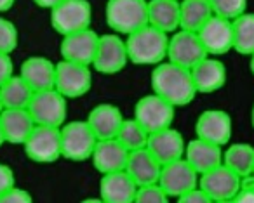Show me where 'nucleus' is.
Masks as SVG:
<instances>
[{
    "label": "nucleus",
    "instance_id": "obj_15",
    "mask_svg": "<svg viewBox=\"0 0 254 203\" xmlns=\"http://www.w3.org/2000/svg\"><path fill=\"white\" fill-rule=\"evenodd\" d=\"M232 116L223 109H205L195 122V134L200 139L225 148L232 139Z\"/></svg>",
    "mask_w": 254,
    "mask_h": 203
},
{
    "label": "nucleus",
    "instance_id": "obj_14",
    "mask_svg": "<svg viewBox=\"0 0 254 203\" xmlns=\"http://www.w3.org/2000/svg\"><path fill=\"white\" fill-rule=\"evenodd\" d=\"M202 44L209 56H223L233 51V21L212 14L211 19L198 30Z\"/></svg>",
    "mask_w": 254,
    "mask_h": 203
},
{
    "label": "nucleus",
    "instance_id": "obj_24",
    "mask_svg": "<svg viewBox=\"0 0 254 203\" xmlns=\"http://www.w3.org/2000/svg\"><path fill=\"white\" fill-rule=\"evenodd\" d=\"M126 172L134 179L138 186L152 184V182H159L162 163L150 153L148 148H141L129 153Z\"/></svg>",
    "mask_w": 254,
    "mask_h": 203
},
{
    "label": "nucleus",
    "instance_id": "obj_32",
    "mask_svg": "<svg viewBox=\"0 0 254 203\" xmlns=\"http://www.w3.org/2000/svg\"><path fill=\"white\" fill-rule=\"evenodd\" d=\"M211 7L216 16H221L226 19H235L240 14L247 12V2L249 0H209Z\"/></svg>",
    "mask_w": 254,
    "mask_h": 203
},
{
    "label": "nucleus",
    "instance_id": "obj_20",
    "mask_svg": "<svg viewBox=\"0 0 254 203\" xmlns=\"http://www.w3.org/2000/svg\"><path fill=\"white\" fill-rule=\"evenodd\" d=\"M191 77L198 94H212L226 84V68L216 56H207L191 68Z\"/></svg>",
    "mask_w": 254,
    "mask_h": 203
},
{
    "label": "nucleus",
    "instance_id": "obj_42",
    "mask_svg": "<svg viewBox=\"0 0 254 203\" xmlns=\"http://www.w3.org/2000/svg\"><path fill=\"white\" fill-rule=\"evenodd\" d=\"M2 144H5V137H4V130H2V123H0V148Z\"/></svg>",
    "mask_w": 254,
    "mask_h": 203
},
{
    "label": "nucleus",
    "instance_id": "obj_2",
    "mask_svg": "<svg viewBox=\"0 0 254 203\" xmlns=\"http://www.w3.org/2000/svg\"><path fill=\"white\" fill-rule=\"evenodd\" d=\"M127 46L129 61L138 66H157L167 59L169 33L146 25L143 28L124 37Z\"/></svg>",
    "mask_w": 254,
    "mask_h": 203
},
{
    "label": "nucleus",
    "instance_id": "obj_6",
    "mask_svg": "<svg viewBox=\"0 0 254 203\" xmlns=\"http://www.w3.org/2000/svg\"><path fill=\"white\" fill-rule=\"evenodd\" d=\"M51 26L61 37L91 28L92 5L89 0H63L51 9Z\"/></svg>",
    "mask_w": 254,
    "mask_h": 203
},
{
    "label": "nucleus",
    "instance_id": "obj_43",
    "mask_svg": "<svg viewBox=\"0 0 254 203\" xmlns=\"http://www.w3.org/2000/svg\"><path fill=\"white\" fill-rule=\"evenodd\" d=\"M251 63H249V66H251V71H253V75H254V54H251Z\"/></svg>",
    "mask_w": 254,
    "mask_h": 203
},
{
    "label": "nucleus",
    "instance_id": "obj_19",
    "mask_svg": "<svg viewBox=\"0 0 254 203\" xmlns=\"http://www.w3.org/2000/svg\"><path fill=\"white\" fill-rule=\"evenodd\" d=\"M131 151L127 150L117 137L112 139H99L92 151L91 161L99 174H110V172L126 170L127 158Z\"/></svg>",
    "mask_w": 254,
    "mask_h": 203
},
{
    "label": "nucleus",
    "instance_id": "obj_11",
    "mask_svg": "<svg viewBox=\"0 0 254 203\" xmlns=\"http://www.w3.org/2000/svg\"><path fill=\"white\" fill-rule=\"evenodd\" d=\"M204 44L197 32L188 30H176L169 35V47H167V61L185 66L188 70L200 63L204 57H207Z\"/></svg>",
    "mask_w": 254,
    "mask_h": 203
},
{
    "label": "nucleus",
    "instance_id": "obj_28",
    "mask_svg": "<svg viewBox=\"0 0 254 203\" xmlns=\"http://www.w3.org/2000/svg\"><path fill=\"white\" fill-rule=\"evenodd\" d=\"M33 91L28 85V82L21 77V75H12L7 82L0 85V96H2V102L5 108H28L30 101H32Z\"/></svg>",
    "mask_w": 254,
    "mask_h": 203
},
{
    "label": "nucleus",
    "instance_id": "obj_4",
    "mask_svg": "<svg viewBox=\"0 0 254 203\" xmlns=\"http://www.w3.org/2000/svg\"><path fill=\"white\" fill-rule=\"evenodd\" d=\"M98 141L99 139L92 132L87 120H71V122H64L61 125L63 158L70 161L91 160Z\"/></svg>",
    "mask_w": 254,
    "mask_h": 203
},
{
    "label": "nucleus",
    "instance_id": "obj_9",
    "mask_svg": "<svg viewBox=\"0 0 254 203\" xmlns=\"http://www.w3.org/2000/svg\"><path fill=\"white\" fill-rule=\"evenodd\" d=\"M92 87V66L61 59L56 63V82L54 89L66 99L84 98Z\"/></svg>",
    "mask_w": 254,
    "mask_h": 203
},
{
    "label": "nucleus",
    "instance_id": "obj_33",
    "mask_svg": "<svg viewBox=\"0 0 254 203\" xmlns=\"http://www.w3.org/2000/svg\"><path fill=\"white\" fill-rule=\"evenodd\" d=\"M18 44H19V32L16 28V25L0 16V52L12 54L18 49Z\"/></svg>",
    "mask_w": 254,
    "mask_h": 203
},
{
    "label": "nucleus",
    "instance_id": "obj_34",
    "mask_svg": "<svg viewBox=\"0 0 254 203\" xmlns=\"http://www.w3.org/2000/svg\"><path fill=\"white\" fill-rule=\"evenodd\" d=\"M167 200H171L167 196V193L164 191V188L159 182H152V184L138 186L136 191L134 202L138 203H166Z\"/></svg>",
    "mask_w": 254,
    "mask_h": 203
},
{
    "label": "nucleus",
    "instance_id": "obj_8",
    "mask_svg": "<svg viewBox=\"0 0 254 203\" xmlns=\"http://www.w3.org/2000/svg\"><path fill=\"white\" fill-rule=\"evenodd\" d=\"M68 101L58 89H46L33 94L28 104V111L32 113L37 125L61 127L68 116Z\"/></svg>",
    "mask_w": 254,
    "mask_h": 203
},
{
    "label": "nucleus",
    "instance_id": "obj_30",
    "mask_svg": "<svg viewBox=\"0 0 254 203\" xmlns=\"http://www.w3.org/2000/svg\"><path fill=\"white\" fill-rule=\"evenodd\" d=\"M233 51L244 56L254 54V12L233 19Z\"/></svg>",
    "mask_w": 254,
    "mask_h": 203
},
{
    "label": "nucleus",
    "instance_id": "obj_35",
    "mask_svg": "<svg viewBox=\"0 0 254 203\" xmlns=\"http://www.w3.org/2000/svg\"><path fill=\"white\" fill-rule=\"evenodd\" d=\"M32 202H33V196L26 189L19 188L16 184L0 196V203H32Z\"/></svg>",
    "mask_w": 254,
    "mask_h": 203
},
{
    "label": "nucleus",
    "instance_id": "obj_13",
    "mask_svg": "<svg viewBox=\"0 0 254 203\" xmlns=\"http://www.w3.org/2000/svg\"><path fill=\"white\" fill-rule=\"evenodd\" d=\"M240 182H242V177L235 174L230 167H226L225 163L200 174V179H198V186L207 193L211 202L235 200Z\"/></svg>",
    "mask_w": 254,
    "mask_h": 203
},
{
    "label": "nucleus",
    "instance_id": "obj_25",
    "mask_svg": "<svg viewBox=\"0 0 254 203\" xmlns=\"http://www.w3.org/2000/svg\"><path fill=\"white\" fill-rule=\"evenodd\" d=\"M185 158L198 174H204L223 163V146L195 137L190 143H187Z\"/></svg>",
    "mask_w": 254,
    "mask_h": 203
},
{
    "label": "nucleus",
    "instance_id": "obj_29",
    "mask_svg": "<svg viewBox=\"0 0 254 203\" xmlns=\"http://www.w3.org/2000/svg\"><path fill=\"white\" fill-rule=\"evenodd\" d=\"M223 163L232 168L240 177L254 174V146L247 143L230 144L223 150Z\"/></svg>",
    "mask_w": 254,
    "mask_h": 203
},
{
    "label": "nucleus",
    "instance_id": "obj_17",
    "mask_svg": "<svg viewBox=\"0 0 254 203\" xmlns=\"http://www.w3.org/2000/svg\"><path fill=\"white\" fill-rule=\"evenodd\" d=\"M146 148H148L150 153L160 163L166 165L185 156L187 141H185L183 134L180 130H176L174 127H167V129L157 130V132L150 134Z\"/></svg>",
    "mask_w": 254,
    "mask_h": 203
},
{
    "label": "nucleus",
    "instance_id": "obj_36",
    "mask_svg": "<svg viewBox=\"0 0 254 203\" xmlns=\"http://www.w3.org/2000/svg\"><path fill=\"white\" fill-rule=\"evenodd\" d=\"M235 202H249L254 203V174L242 177L240 188L235 195Z\"/></svg>",
    "mask_w": 254,
    "mask_h": 203
},
{
    "label": "nucleus",
    "instance_id": "obj_26",
    "mask_svg": "<svg viewBox=\"0 0 254 203\" xmlns=\"http://www.w3.org/2000/svg\"><path fill=\"white\" fill-rule=\"evenodd\" d=\"M148 25L169 35L180 30V0H148Z\"/></svg>",
    "mask_w": 254,
    "mask_h": 203
},
{
    "label": "nucleus",
    "instance_id": "obj_5",
    "mask_svg": "<svg viewBox=\"0 0 254 203\" xmlns=\"http://www.w3.org/2000/svg\"><path fill=\"white\" fill-rule=\"evenodd\" d=\"M25 154L40 165H51L63 158L61 148V127L35 125L28 139L23 143Z\"/></svg>",
    "mask_w": 254,
    "mask_h": 203
},
{
    "label": "nucleus",
    "instance_id": "obj_39",
    "mask_svg": "<svg viewBox=\"0 0 254 203\" xmlns=\"http://www.w3.org/2000/svg\"><path fill=\"white\" fill-rule=\"evenodd\" d=\"M180 202H185V203H207V202H211V198H209L207 193H205L200 186H197V188H193V189H190L188 193H185V195L180 198Z\"/></svg>",
    "mask_w": 254,
    "mask_h": 203
},
{
    "label": "nucleus",
    "instance_id": "obj_23",
    "mask_svg": "<svg viewBox=\"0 0 254 203\" xmlns=\"http://www.w3.org/2000/svg\"><path fill=\"white\" fill-rule=\"evenodd\" d=\"M19 75L35 92L53 89L56 82V63L46 56H30L23 61Z\"/></svg>",
    "mask_w": 254,
    "mask_h": 203
},
{
    "label": "nucleus",
    "instance_id": "obj_45",
    "mask_svg": "<svg viewBox=\"0 0 254 203\" xmlns=\"http://www.w3.org/2000/svg\"><path fill=\"white\" fill-rule=\"evenodd\" d=\"M2 109H4V102H2V96H0V113H2Z\"/></svg>",
    "mask_w": 254,
    "mask_h": 203
},
{
    "label": "nucleus",
    "instance_id": "obj_44",
    "mask_svg": "<svg viewBox=\"0 0 254 203\" xmlns=\"http://www.w3.org/2000/svg\"><path fill=\"white\" fill-rule=\"evenodd\" d=\"M251 122H253V127H254V104H253V111H251Z\"/></svg>",
    "mask_w": 254,
    "mask_h": 203
},
{
    "label": "nucleus",
    "instance_id": "obj_18",
    "mask_svg": "<svg viewBox=\"0 0 254 203\" xmlns=\"http://www.w3.org/2000/svg\"><path fill=\"white\" fill-rule=\"evenodd\" d=\"M138 184L126 170L103 174L99 179V200L105 203H132Z\"/></svg>",
    "mask_w": 254,
    "mask_h": 203
},
{
    "label": "nucleus",
    "instance_id": "obj_16",
    "mask_svg": "<svg viewBox=\"0 0 254 203\" xmlns=\"http://www.w3.org/2000/svg\"><path fill=\"white\" fill-rule=\"evenodd\" d=\"M98 42H99V35L92 28L64 35L60 44L61 59L92 66L96 49H98Z\"/></svg>",
    "mask_w": 254,
    "mask_h": 203
},
{
    "label": "nucleus",
    "instance_id": "obj_31",
    "mask_svg": "<svg viewBox=\"0 0 254 203\" xmlns=\"http://www.w3.org/2000/svg\"><path fill=\"white\" fill-rule=\"evenodd\" d=\"M148 137H150V132L134 118V116L124 120L119 134H117V139H119L129 151H136V150H141V148H146Z\"/></svg>",
    "mask_w": 254,
    "mask_h": 203
},
{
    "label": "nucleus",
    "instance_id": "obj_37",
    "mask_svg": "<svg viewBox=\"0 0 254 203\" xmlns=\"http://www.w3.org/2000/svg\"><path fill=\"white\" fill-rule=\"evenodd\" d=\"M16 184L14 170L9 165L0 163V196L4 195L7 189H11Z\"/></svg>",
    "mask_w": 254,
    "mask_h": 203
},
{
    "label": "nucleus",
    "instance_id": "obj_7",
    "mask_svg": "<svg viewBox=\"0 0 254 203\" xmlns=\"http://www.w3.org/2000/svg\"><path fill=\"white\" fill-rule=\"evenodd\" d=\"M132 116L150 134H153L157 130L173 127L174 116H176V106L152 91L150 94L138 99V102L134 104V115Z\"/></svg>",
    "mask_w": 254,
    "mask_h": 203
},
{
    "label": "nucleus",
    "instance_id": "obj_1",
    "mask_svg": "<svg viewBox=\"0 0 254 203\" xmlns=\"http://www.w3.org/2000/svg\"><path fill=\"white\" fill-rule=\"evenodd\" d=\"M150 85H152L153 92L162 96L176 108L188 106L198 94L193 84L191 70L180 66L176 63H171L167 59L153 66Z\"/></svg>",
    "mask_w": 254,
    "mask_h": 203
},
{
    "label": "nucleus",
    "instance_id": "obj_10",
    "mask_svg": "<svg viewBox=\"0 0 254 203\" xmlns=\"http://www.w3.org/2000/svg\"><path fill=\"white\" fill-rule=\"evenodd\" d=\"M131 63L127 54L126 39L117 33L99 35L98 49L92 61V70L101 75H117Z\"/></svg>",
    "mask_w": 254,
    "mask_h": 203
},
{
    "label": "nucleus",
    "instance_id": "obj_38",
    "mask_svg": "<svg viewBox=\"0 0 254 203\" xmlns=\"http://www.w3.org/2000/svg\"><path fill=\"white\" fill-rule=\"evenodd\" d=\"M14 75V64H12L11 54L0 52V85L7 82Z\"/></svg>",
    "mask_w": 254,
    "mask_h": 203
},
{
    "label": "nucleus",
    "instance_id": "obj_40",
    "mask_svg": "<svg viewBox=\"0 0 254 203\" xmlns=\"http://www.w3.org/2000/svg\"><path fill=\"white\" fill-rule=\"evenodd\" d=\"M35 2V5H39V7H42V9H54L56 5H60L63 0H33Z\"/></svg>",
    "mask_w": 254,
    "mask_h": 203
},
{
    "label": "nucleus",
    "instance_id": "obj_3",
    "mask_svg": "<svg viewBox=\"0 0 254 203\" xmlns=\"http://www.w3.org/2000/svg\"><path fill=\"white\" fill-rule=\"evenodd\" d=\"M105 19L113 33L131 35L148 25V0H108Z\"/></svg>",
    "mask_w": 254,
    "mask_h": 203
},
{
    "label": "nucleus",
    "instance_id": "obj_12",
    "mask_svg": "<svg viewBox=\"0 0 254 203\" xmlns=\"http://www.w3.org/2000/svg\"><path fill=\"white\" fill-rule=\"evenodd\" d=\"M198 179H200V174L183 156L180 160H174L171 163L162 165L159 184L162 186L169 198L180 200L185 193L197 188Z\"/></svg>",
    "mask_w": 254,
    "mask_h": 203
},
{
    "label": "nucleus",
    "instance_id": "obj_27",
    "mask_svg": "<svg viewBox=\"0 0 254 203\" xmlns=\"http://www.w3.org/2000/svg\"><path fill=\"white\" fill-rule=\"evenodd\" d=\"M214 14L209 0H180V28L198 32Z\"/></svg>",
    "mask_w": 254,
    "mask_h": 203
},
{
    "label": "nucleus",
    "instance_id": "obj_41",
    "mask_svg": "<svg viewBox=\"0 0 254 203\" xmlns=\"http://www.w3.org/2000/svg\"><path fill=\"white\" fill-rule=\"evenodd\" d=\"M16 0H0V14H4V12L11 11L12 5H14Z\"/></svg>",
    "mask_w": 254,
    "mask_h": 203
},
{
    "label": "nucleus",
    "instance_id": "obj_22",
    "mask_svg": "<svg viewBox=\"0 0 254 203\" xmlns=\"http://www.w3.org/2000/svg\"><path fill=\"white\" fill-rule=\"evenodd\" d=\"M85 120L98 139H112V137H117L126 118L119 106L112 102H101L89 111Z\"/></svg>",
    "mask_w": 254,
    "mask_h": 203
},
{
    "label": "nucleus",
    "instance_id": "obj_21",
    "mask_svg": "<svg viewBox=\"0 0 254 203\" xmlns=\"http://www.w3.org/2000/svg\"><path fill=\"white\" fill-rule=\"evenodd\" d=\"M0 123L4 130L5 143L21 144L28 139L32 130L35 129V120L28 108H5L0 113Z\"/></svg>",
    "mask_w": 254,
    "mask_h": 203
}]
</instances>
